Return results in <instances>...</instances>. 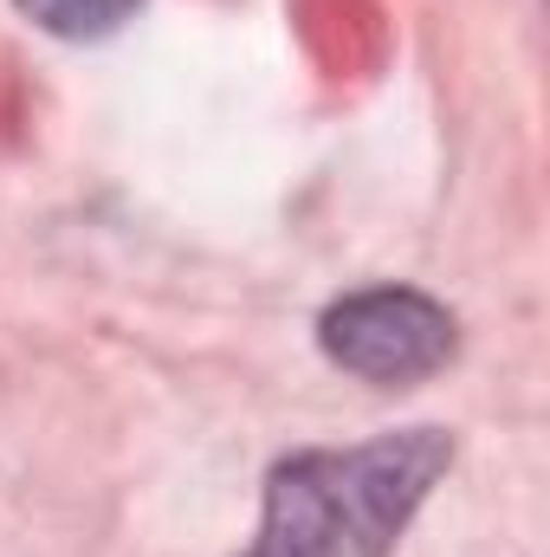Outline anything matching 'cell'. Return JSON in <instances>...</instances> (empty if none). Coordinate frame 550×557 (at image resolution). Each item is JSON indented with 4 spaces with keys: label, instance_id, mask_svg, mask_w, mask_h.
Returning <instances> with one entry per match:
<instances>
[{
    "label": "cell",
    "instance_id": "1",
    "mask_svg": "<svg viewBox=\"0 0 550 557\" xmlns=\"http://www.w3.org/2000/svg\"><path fill=\"white\" fill-rule=\"evenodd\" d=\"M447 460L453 441L440 428L298 454L266 486L260 545L247 557H383L427 499V486L447 473Z\"/></svg>",
    "mask_w": 550,
    "mask_h": 557
},
{
    "label": "cell",
    "instance_id": "2",
    "mask_svg": "<svg viewBox=\"0 0 550 557\" xmlns=\"http://www.w3.org/2000/svg\"><path fill=\"white\" fill-rule=\"evenodd\" d=\"M324 357L370 383H414L453 357V318L409 285H376L357 298H337L317 324Z\"/></svg>",
    "mask_w": 550,
    "mask_h": 557
},
{
    "label": "cell",
    "instance_id": "3",
    "mask_svg": "<svg viewBox=\"0 0 550 557\" xmlns=\"http://www.w3.org/2000/svg\"><path fill=\"white\" fill-rule=\"evenodd\" d=\"M137 0H20L26 20H39L46 33H65V39H98L111 33Z\"/></svg>",
    "mask_w": 550,
    "mask_h": 557
}]
</instances>
